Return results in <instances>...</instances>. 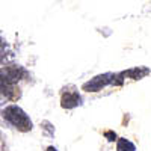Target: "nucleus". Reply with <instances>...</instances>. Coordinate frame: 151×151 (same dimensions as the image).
<instances>
[{
	"instance_id": "nucleus-1",
	"label": "nucleus",
	"mask_w": 151,
	"mask_h": 151,
	"mask_svg": "<svg viewBox=\"0 0 151 151\" xmlns=\"http://www.w3.org/2000/svg\"><path fill=\"white\" fill-rule=\"evenodd\" d=\"M2 116L6 122H9L12 127H15L18 132H30L33 129V122L29 115L24 112L18 104H8L2 109Z\"/></svg>"
},
{
	"instance_id": "nucleus-2",
	"label": "nucleus",
	"mask_w": 151,
	"mask_h": 151,
	"mask_svg": "<svg viewBox=\"0 0 151 151\" xmlns=\"http://www.w3.org/2000/svg\"><path fill=\"white\" fill-rule=\"evenodd\" d=\"M27 71L21 65L9 64L0 68V88L2 86H18V82L26 77Z\"/></svg>"
},
{
	"instance_id": "nucleus-3",
	"label": "nucleus",
	"mask_w": 151,
	"mask_h": 151,
	"mask_svg": "<svg viewBox=\"0 0 151 151\" xmlns=\"http://www.w3.org/2000/svg\"><path fill=\"white\" fill-rule=\"evenodd\" d=\"M113 76H115V74H112V73H104V74L95 76L94 79H91V80H88L86 83H83L82 89L88 91V92H98V91H101L104 86L112 85Z\"/></svg>"
},
{
	"instance_id": "nucleus-4",
	"label": "nucleus",
	"mask_w": 151,
	"mask_h": 151,
	"mask_svg": "<svg viewBox=\"0 0 151 151\" xmlns=\"http://www.w3.org/2000/svg\"><path fill=\"white\" fill-rule=\"evenodd\" d=\"M82 104V97L77 91H64L60 98V106L64 109H74Z\"/></svg>"
},
{
	"instance_id": "nucleus-5",
	"label": "nucleus",
	"mask_w": 151,
	"mask_h": 151,
	"mask_svg": "<svg viewBox=\"0 0 151 151\" xmlns=\"http://www.w3.org/2000/svg\"><path fill=\"white\" fill-rule=\"evenodd\" d=\"M147 74H150V70L145 68V67H136V68H132V70H127V71H122L124 77H130L133 80L142 79L144 76H147Z\"/></svg>"
},
{
	"instance_id": "nucleus-6",
	"label": "nucleus",
	"mask_w": 151,
	"mask_h": 151,
	"mask_svg": "<svg viewBox=\"0 0 151 151\" xmlns=\"http://www.w3.org/2000/svg\"><path fill=\"white\" fill-rule=\"evenodd\" d=\"M116 151H136V147L129 139L121 137V139H118V144H116Z\"/></svg>"
},
{
	"instance_id": "nucleus-7",
	"label": "nucleus",
	"mask_w": 151,
	"mask_h": 151,
	"mask_svg": "<svg viewBox=\"0 0 151 151\" xmlns=\"http://www.w3.org/2000/svg\"><path fill=\"white\" fill-rule=\"evenodd\" d=\"M6 48H8L6 41L0 38V65L6 64V62L9 60V59H8V55H12V53H6Z\"/></svg>"
},
{
	"instance_id": "nucleus-8",
	"label": "nucleus",
	"mask_w": 151,
	"mask_h": 151,
	"mask_svg": "<svg viewBox=\"0 0 151 151\" xmlns=\"http://www.w3.org/2000/svg\"><path fill=\"white\" fill-rule=\"evenodd\" d=\"M41 130H42L44 134L48 136V137H52V136L55 134V127H53V124L50 122V121H47V119L41 121Z\"/></svg>"
},
{
	"instance_id": "nucleus-9",
	"label": "nucleus",
	"mask_w": 151,
	"mask_h": 151,
	"mask_svg": "<svg viewBox=\"0 0 151 151\" xmlns=\"http://www.w3.org/2000/svg\"><path fill=\"white\" fill-rule=\"evenodd\" d=\"M104 136L107 137V141H110V142L116 141V134L113 133V132H104Z\"/></svg>"
},
{
	"instance_id": "nucleus-10",
	"label": "nucleus",
	"mask_w": 151,
	"mask_h": 151,
	"mask_svg": "<svg viewBox=\"0 0 151 151\" xmlns=\"http://www.w3.org/2000/svg\"><path fill=\"white\" fill-rule=\"evenodd\" d=\"M6 101H8V100H6V98L2 95V94H0V106H2V104H5Z\"/></svg>"
},
{
	"instance_id": "nucleus-11",
	"label": "nucleus",
	"mask_w": 151,
	"mask_h": 151,
	"mask_svg": "<svg viewBox=\"0 0 151 151\" xmlns=\"http://www.w3.org/2000/svg\"><path fill=\"white\" fill-rule=\"evenodd\" d=\"M45 151H58V148H56V147H47Z\"/></svg>"
},
{
	"instance_id": "nucleus-12",
	"label": "nucleus",
	"mask_w": 151,
	"mask_h": 151,
	"mask_svg": "<svg viewBox=\"0 0 151 151\" xmlns=\"http://www.w3.org/2000/svg\"><path fill=\"white\" fill-rule=\"evenodd\" d=\"M3 148V141H2V134H0V150Z\"/></svg>"
}]
</instances>
